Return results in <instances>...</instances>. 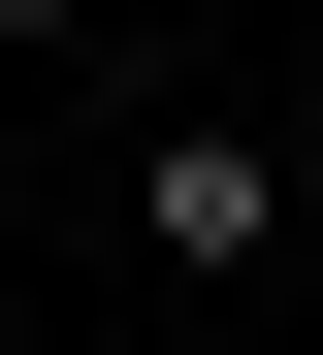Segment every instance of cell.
<instances>
[{
    "mask_svg": "<svg viewBox=\"0 0 323 355\" xmlns=\"http://www.w3.org/2000/svg\"><path fill=\"white\" fill-rule=\"evenodd\" d=\"M129 226H162L194 291H226V259H291V130H162V162H129Z\"/></svg>",
    "mask_w": 323,
    "mask_h": 355,
    "instance_id": "cell-1",
    "label": "cell"
},
{
    "mask_svg": "<svg viewBox=\"0 0 323 355\" xmlns=\"http://www.w3.org/2000/svg\"><path fill=\"white\" fill-rule=\"evenodd\" d=\"M291 130H323V65H291Z\"/></svg>",
    "mask_w": 323,
    "mask_h": 355,
    "instance_id": "cell-2",
    "label": "cell"
}]
</instances>
